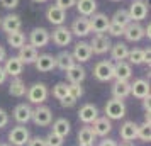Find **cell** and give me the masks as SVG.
Instances as JSON below:
<instances>
[{"mask_svg":"<svg viewBox=\"0 0 151 146\" xmlns=\"http://www.w3.org/2000/svg\"><path fill=\"white\" fill-rule=\"evenodd\" d=\"M26 92H27V87H26V83H24L19 77H15L14 80L10 82V85H9V93H10L12 97H24Z\"/></svg>","mask_w":151,"mask_h":146,"instance_id":"cell-32","label":"cell"},{"mask_svg":"<svg viewBox=\"0 0 151 146\" xmlns=\"http://www.w3.org/2000/svg\"><path fill=\"white\" fill-rule=\"evenodd\" d=\"M104 112H105V117L110 119V121H117V119H122L126 116V104L121 99H110L107 100V104L104 107Z\"/></svg>","mask_w":151,"mask_h":146,"instance_id":"cell-1","label":"cell"},{"mask_svg":"<svg viewBox=\"0 0 151 146\" xmlns=\"http://www.w3.org/2000/svg\"><path fill=\"white\" fill-rule=\"evenodd\" d=\"M44 141H46V146H63L65 138L58 136V134H55V132H49L48 136L44 138Z\"/></svg>","mask_w":151,"mask_h":146,"instance_id":"cell-38","label":"cell"},{"mask_svg":"<svg viewBox=\"0 0 151 146\" xmlns=\"http://www.w3.org/2000/svg\"><path fill=\"white\" fill-rule=\"evenodd\" d=\"M127 55H129V48H127L126 42H116V44L110 46V56H112V60H116V61H126Z\"/></svg>","mask_w":151,"mask_h":146,"instance_id":"cell-28","label":"cell"},{"mask_svg":"<svg viewBox=\"0 0 151 146\" xmlns=\"http://www.w3.org/2000/svg\"><path fill=\"white\" fill-rule=\"evenodd\" d=\"M7 124H9V114L4 109H0V129L5 127Z\"/></svg>","mask_w":151,"mask_h":146,"instance_id":"cell-45","label":"cell"},{"mask_svg":"<svg viewBox=\"0 0 151 146\" xmlns=\"http://www.w3.org/2000/svg\"><path fill=\"white\" fill-rule=\"evenodd\" d=\"M99 146H119L116 143V139H110V138H105V139H102L100 143H99Z\"/></svg>","mask_w":151,"mask_h":146,"instance_id":"cell-46","label":"cell"},{"mask_svg":"<svg viewBox=\"0 0 151 146\" xmlns=\"http://www.w3.org/2000/svg\"><path fill=\"white\" fill-rule=\"evenodd\" d=\"M90 21V31H93L95 34H102V32H107V27L110 24V19L105 14H93L88 17Z\"/></svg>","mask_w":151,"mask_h":146,"instance_id":"cell-10","label":"cell"},{"mask_svg":"<svg viewBox=\"0 0 151 146\" xmlns=\"http://www.w3.org/2000/svg\"><path fill=\"white\" fill-rule=\"evenodd\" d=\"M150 58H151L150 49H144V61H143V63H146V65H150V61H151Z\"/></svg>","mask_w":151,"mask_h":146,"instance_id":"cell-49","label":"cell"},{"mask_svg":"<svg viewBox=\"0 0 151 146\" xmlns=\"http://www.w3.org/2000/svg\"><path fill=\"white\" fill-rule=\"evenodd\" d=\"M70 131H71V124H70L68 119L60 117V119H56L55 122H53V131L51 132H55V134H58V136L66 138V136L70 134Z\"/></svg>","mask_w":151,"mask_h":146,"instance_id":"cell-31","label":"cell"},{"mask_svg":"<svg viewBox=\"0 0 151 146\" xmlns=\"http://www.w3.org/2000/svg\"><path fill=\"white\" fill-rule=\"evenodd\" d=\"M34 4H44V2H48V0H32Z\"/></svg>","mask_w":151,"mask_h":146,"instance_id":"cell-51","label":"cell"},{"mask_svg":"<svg viewBox=\"0 0 151 146\" xmlns=\"http://www.w3.org/2000/svg\"><path fill=\"white\" fill-rule=\"evenodd\" d=\"M7 42H9V46L19 49L21 46H24V44H26V36H24V32H21V31L7 32Z\"/></svg>","mask_w":151,"mask_h":146,"instance_id":"cell-33","label":"cell"},{"mask_svg":"<svg viewBox=\"0 0 151 146\" xmlns=\"http://www.w3.org/2000/svg\"><path fill=\"white\" fill-rule=\"evenodd\" d=\"M5 58H7V51H5L4 46H0V63L5 61Z\"/></svg>","mask_w":151,"mask_h":146,"instance_id":"cell-47","label":"cell"},{"mask_svg":"<svg viewBox=\"0 0 151 146\" xmlns=\"http://www.w3.org/2000/svg\"><path fill=\"white\" fill-rule=\"evenodd\" d=\"M127 61H129V65H143V61H144V49H139V48L129 49Z\"/></svg>","mask_w":151,"mask_h":146,"instance_id":"cell-34","label":"cell"},{"mask_svg":"<svg viewBox=\"0 0 151 146\" xmlns=\"http://www.w3.org/2000/svg\"><path fill=\"white\" fill-rule=\"evenodd\" d=\"M36 68L37 71H41V73H48V71H53L56 68V61H55V56L53 55H48V53H44V55H39L36 58Z\"/></svg>","mask_w":151,"mask_h":146,"instance_id":"cell-16","label":"cell"},{"mask_svg":"<svg viewBox=\"0 0 151 146\" xmlns=\"http://www.w3.org/2000/svg\"><path fill=\"white\" fill-rule=\"evenodd\" d=\"M48 95H49V90H48V87H46L44 83L31 85V87L27 88V92H26L27 100L31 102V104H34V105H42L44 100L48 99Z\"/></svg>","mask_w":151,"mask_h":146,"instance_id":"cell-2","label":"cell"},{"mask_svg":"<svg viewBox=\"0 0 151 146\" xmlns=\"http://www.w3.org/2000/svg\"><path fill=\"white\" fill-rule=\"evenodd\" d=\"M29 139H31V134H29V129L24 124L14 126L9 132V143L12 146H26Z\"/></svg>","mask_w":151,"mask_h":146,"instance_id":"cell-3","label":"cell"},{"mask_svg":"<svg viewBox=\"0 0 151 146\" xmlns=\"http://www.w3.org/2000/svg\"><path fill=\"white\" fill-rule=\"evenodd\" d=\"M68 95V83H65V82H60V83H56L53 87V97L58 99V100H61Z\"/></svg>","mask_w":151,"mask_h":146,"instance_id":"cell-36","label":"cell"},{"mask_svg":"<svg viewBox=\"0 0 151 146\" xmlns=\"http://www.w3.org/2000/svg\"><path fill=\"white\" fill-rule=\"evenodd\" d=\"M75 7L80 15L90 17V15L95 14V10H97V0H76Z\"/></svg>","mask_w":151,"mask_h":146,"instance_id":"cell-26","label":"cell"},{"mask_svg":"<svg viewBox=\"0 0 151 146\" xmlns=\"http://www.w3.org/2000/svg\"><path fill=\"white\" fill-rule=\"evenodd\" d=\"M65 73H66V80H68L70 83H82L83 80H85V77H87V71H85V68L80 63H75Z\"/></svg>","mask_w":151,"mask_h":146,"instance_id":"cell-22","label":"cell"},{"mask_svg":"<svg viewBox=\"0 0 151 146\" xmlns=\"http://www.w3.org/2000/svg\"><path fill=\"white\" fill-rule=\"evenodd\" d=\"M112 22H116V24H121V26H127L131 22V19H129V14H127V10L126 9H119V10H116L114 12V15H112V19H110Z\"/></svg>","mask_w":151,"mask_h":146,"instance_id":"cell-35","label":"cell"},{"mask_svg":"<svg viewBox=\"0 0 151 146\" xmlns=\"http://www.w3.org/2000/svg\"><path fill=\"white\" fill-rule=\"evenodd\" d=\"M32 116V109L29 104H19L14 109V119L17 124H27Z\"/></svg>","mask_w":151,"mask_h":146,"instance_id":"cell-25","label":"cell"},{"mask_svg":"<svg viewBox=\"0 0 151 146\" xmlns=\"http://www.w3.org/2000/svg\"><path fill=\"white\" fill-rule=\"evenodd\" d=\"M75 2H76V0H56L55 5H58V7L63 9V10H68L70 7H73V5H75Z\"/></svg>","mask_w":151,"mask_h":146,"instance_id":"cell-41","label":"cell"},{"mask_svg":"<svg viewBox=\"0 0 151 146\" xmlns=\"http://www.w3.org/2000/svg\"><path fill=\"white\" fill-rule=\"evenodd\" d=\"M5 78H7V73H5V70H4V66H0V85L5 82Z\"/></svg>","mask_w":151,"mask_h":146,"instance_id":"cell-48","label":"cell"},{"mask_svg":"<svg viewBox=\"0 0 151 146\" xmlns=\"http://www.w3.org/2000/svg\"><path fill=\"white\" fill-rule=\"evenodd\" d=\"M0 5L4 9H15L19 5V0H0Z\"/></svg>","mask_w":151,"mask_h":146,"instance_id":"cell-43","label":"cell"},{"mask_svg":"<svg viewBox=\"0 0 151 146\" xmlns=\"http://www.w3.org/2000/svg\"><path fill=\"white\" fill-rule=\"evenodd\" d=\"M92 48H90L88 42L85 41H80L75 44V48H73V53H71V56H73V60H75V63H87L92 58Z\"/></svg>","mask_w":151,"mask_h":146,"instance_id":"cell-11","label":"cell"},{"mask_svg":"<svg viewBox=\"0 0 151 146\" xmlns=\"http://www.w3.org/2000/svg\"><path fill=\"white\" fill-rule=\"evenodd\" d=\"M31 121H32L36 126H41V127L49 126L51 121H53V112H51V109L46 107V105H37L36 109H32Z\"/></svg>","mask_w":151,"mask_h":146,"instance_id":"cell-5","label":"cell"},{"mask_svg":"<svg viewBox=\"0 0 151 146\" xmlns=\"http://www.w3.org/2000/svg\"><path fill=\"white\" fill-rule=\"evenodd\" d=\"M49 41H51L49 39V31L44 27H34L29 34V44H32L36 49L48 46Z\"/></svg>","mask_w":151,"mask_h":146,"instance_id":"cell-8","label":"cell"},{"mask_svg":"<svg viewBox=\"0 0 151 146\" xmlns=\"http://www.w3.org/2000/svg\"><path fill=\"white\" fill-rule=\"evenodd\" d=\"M137 138L141 139L143 143H150L151 141V129H150V124H141L137 126Z\"/></svg>","mask_w":151,"mask_h":146,"instance_id":"cell-37","label":"cell"},{"mask_svg":"<svg viewBox=\"0 0 151 146\" xmlns=\"http://www.w3.org/2000/svg\"><path fill=\"white\" fill-rule=\"evenodd\" d=\"M68 95L71 99H75V100H78V99L83 95V88L80 83H68Z\"/></svg>","mask_w":151,"mask_h":146,"instance_id":"cell-39","label":"cell"},{"mask_svg":"<svg viewBox=\"0 0 151 146\" xmlns=\"http://www.w3.org/2000/svg\"><path fill=\"white\" fill-rule=\"evenodd\" d=\"M49 39L55 42L56 46H60V48H65V46H68L71 39H73V34H71V31L68 27H65V26H56V29L53 31V34H49Z\"/></svg>","mask_w":151,"mask_h":146,"instance_id":"cell-6","label":"cell"},{"mask_svg":"<svg viewBox=\"0 0 151 146\" xmlns=\"http://www.w3.org/2000/svg\"><path fill=\"white\" fill-rule=\"evenodd\" d=\"M144 37H148V39L151 37V26H150V24L144 27Z\"/></svg>","mask_w":151,"mask_h":146,"instance_id":"cell-50","label":"cell"},{"mask_svg":"<svg viewBox=\"0 0 151 146\" xmlns=\"http://www.w3.org/2000/svg\"><path fill=\"white\" fill-rule=\"evenodd\" d=\"M99 117V109H97V105L93 104H85L80 107V111H78V119L82 121L83 124H92L95 119Z\"/></svg>","mask_w":151,"mask_h":146,"instance_id":"cell-14","label":"cell"},{"mask_svg":"<svg viewBox=\"0 0 151 146\" xmlns=\"http://www.w3.org/2000/svg\"><path fill=\"white\" fill-rule=\"evenodd\" d=\"M0 146H10V145H7V143H0Z\"/></svg>","mask_w":151,"mask_h":146,"instance_id":"cell-53","label":"cell"},{"mask_svg":"<svg viewBox=\"0 0 151 146\" xmlns=\"http://www.w3.org/2000/svg\"><path fill=\"white\" fill-rule=\"evenodd\" d=\"M0 27L5 32H14V31H21L22 21L17 14H7L5 17L0 19Z\"/></svg>","mask_w":151,"mask_h":146,"instance_id":"cell-15","label":"cell"},{"mask_svg":"<svg viewBox=\"0 0 151 146\" xmlns=\"http://www.w3.org/2000/svg\"><path fill=\"white\" fill-rule=\"evenodd\" d=\"M121 146H134V145H131V143H124V145H121Z\"/></svg>","mask_w":151,"mask_h":146,"instance_id":"cell-52","label":"cell"},{"mask_svg":"<svg viewBox=\"0 0 151 146\" xmlns=\"http://www.w3.org/2000/svg\"><path fill=\"white\" fill-rule=\"evenodd\" d=\"M93 77L99 82H109L114 78V63L109 60H102L93 66Z\"/></svg>","mask_w":151,"mask_h":146,"instance_id":"cell-4","label":"cell"},{"mask_svg":"<svg viewBox=\"0 0 151 146\" xmlns=\"http://www.w3.org/2000/svg\"><path fill=\"white\" fill-rule=\"evenodd\" d=\"M129 93H131V83L129 82H122V80H116V82H114V85H112V95H114V99L124 100Z\"/></svg>","mask_w":151,"mask_h":146,"instance_id":"cell-29","label":"cell"},{"mask_svg":"<svg viewBox=\"0 0 151 146\" xmlns=\"http://www.w3.org/2000/svg\"><path fill=\"white\" fill-rule=\"evenodd\" d=\"M60 104H61V107H73V105L76 104V100H75V99H71L70 95H66L65 99L60 100Z\"/></svg>","mask_w":151,"mask_h":146,"instance_id":"cell-44","label":"cell"},{"mask_svg":"<svg viewBox=\"0 0 151 146\" xmlns=\"http://www.w3.org/2000/svg\"><path fill=\"white\" fill-rule=\"evenodd\" d=\"M55 61H56V68H60L61 71H66L68 68H71L75 65V60L70 51H61L58 56H55Z\"/></svg>","mask_w":151,"mask_h":146,"instance_id":"cell-30","label":"cell"},{"mask_svg":"<svg viewBox=\"0 0 151 146\" xmlns=\"http://www.w3.org/2000/svg\"><path fill=\"white\" fill-rule=\"evenodd\" d=\"M46 19L53 26H63L66 21V10L60 9L58 5H49L48 10H46Z\"/></svg>","mask_w":151,"mask_h":146,"instance_id":"cell-17","label":"cell"},{"mask_svg":"<svg viewBox=\"0 0 151 146\" xmlns=\"http://www.w3.org/2000/svg\"><path fill=\"white\" fill-rule=\"evenodd\" d=\"M112 2H121V0H112Z\"/></svg>","mask_w":151,"mask_h":146,"instance_id":"cell-54","label":"cell"},{"mask_svg":"<svg viewBox=\"0 0 151 146\" xmlns=\"http://www.w3.org/2000/svg\"><path fill=\"white\" fill-rule=\"evenodd\" d=\"M26 146H46V141H44V138H39V136H36V138L29 139Z\"/></svg>","mask_w":151,"mask_h":146,"instance_id":"cell-42","label":"cell"},{"mask_svg":"<svg viewBox=\"0 0 151 146\" xmlns=\"http://www.w3.org/2000/svg\"><path fill=\"white\" fill-rule=\"evenodd\" d=\"M37 56H39V53H37V49H36L32 44H24V46L19 48L17 58H19L24 65H29V63H34Z\"/></svg>","mask_w":151,"mask_h":146,"instance_id":"cell-24","label":"cell"},{"mask_svg":"<svg viewBox=\"0 0 151 146\" xmlns=\"http://www.w3.org/2000/svg\"><path fill=\"white\" fill-rule=\"evenodd\" d=\"M122 36L131 42H137V41H141V39L144 37V27L139 24V22H132L131 21L129 24L124 27Z\"/></svg>","mask_w":151,"mask_h":146,"instance_id":"cell-12","label":"cell"},{"mask_svg":"<svg viewBox=\"0 0 151 146\" xmlns=\"http://www.w3.org/2000/svg\"><path fill=\"white\" fill-rule=\"evenodd\" d=\"M132 77V66L127 61H116L114 65V78L116 80H122V82H129Z\"/></svg>","mask_w":151,"mask_h":146,"instance_id":"cell-21","label":"cell"},{"mask_svg":"<svg viewBox=\"0 0 151 146\" xmlns=\"http://www.w3.org/2000/svg\"><path fill=\"white\" fill-rule=\"evenodd\" d=\"M0 19H2V17H0Z\"/></svg>","mask_w":151,"mask_h":146,"instance_id":"cell-55","label":"cell"},{"mask_svg":"<svg viewBox=\"0 0 151 146\" xmlns=\"http://www.w3.org/2000/svg\"><path fill=\"white\" fill-rule=\"evenodd\" d=\"M92 131L95 136H107L110 131H112V122H110V119H107L105 116L104 117H97L93 122H92Z\"/></svg>","mask_w":151,"mask_h":146,"instance_id":"cell-19","label":"cell"},{"mask_svg":"<svg viewBox=\"0 0 151 146\" xmlns=\"http://www.w3.org/2000/svg\"><path fill=\"white\" fill-rule=\"evenodd\" d=\"M129 95H132V97H136V99L148 97V95H150V83H148L146 80H143V78L134 80V82L131 83V93Z\"/></svg>","mask_w":151,"mask_h":146,"instance_id":"cell-23","label":"cell"},{"mask_svg":"<svg viewBox=\"0 0 151 146\" xmlns=\"http://www.w3.org/2000/svg\"><path fill=\"white\" fill-rule=\"evenodd\" d=\"M71 34L78 36V37H87V36L92 32L90 31V21L88 17H83V15H80L78 19H75L73 21V24H71Z\"/></svg>","mask_w":151,"mask_h":146,"instance_id":"cell-13","label":"cell"},{"mask_svg":"<svg viewBox=\"0 0 151 146\" xmlns=\"http://www.w3.org/2000/svg\"><path fill=\"white\" fill-rule=\"evenodd\" d=\"M119 136L122 139L124 143H131L137 138V124L134 121H126L121 129H119Z\"/></svg>","mask_w":151,"mask_h":146,"instance_id":"cell-18","label":"cell"},{"mask_svg":"<svg viewBox=\"0 0 151 146\" xmlns=\"http://www.w3.org/2000/svg\"><path fill=\"white\" fill-rule=\"evenodd\" d=\"M5 65H4V70H5V73L10 75V77H19L22 73V70H24V63L17 58V56H10V58H5Z\"/></svg>","mask_w":151,"mask_h":146,"instance_id":"cell-20","label":"cell"},{"mask_svg":"<svg viewBox=\"0 0 151 146\" xmlns=\"http://www.w3.org/2000/svg\"><path fill=\"white\" fill-rule=\"evenodd\" d=\"M107 32H109L110 36H122V32H124V26H121V24H116V22H112L110 21V24H109V27H107Z\"/></svg>","mask_w":151,"mask_h":146,"instance_id":"cell-40","label":"cell"},{"mask_svg":"<svg viewBox=\"0 0 151 146\" xmlns=\"http://www.w3.org/2000/svg\"><path fill=\"white\" fill-rule=\"evenodd\" d=\"M76 141H78V146H93V141H95V134L92 131V127L88 124H85L78 131V136H76Z\"/></svg>","mask_w":151,"mask_h":146,"instance_id":"cell-27","label":"cell"},{"mask_svg":"<svg viewBox=\"0 0 151 146\" xmlns=\"http://www.w3.org/2000/svg\"><path fill=\"white\" fill-rule=\"evenodd\" d=\"M127 14H129V19L132 22L143 21L148 15V4L143 2V0H134L129 5V9H127Z\"/></svg>","mask_w":151,"mask_h":146,"instance_id":"cell-9","label":"cell"},{"mask_svg":"<svg viewBox=\"0 0 151 146\" xmlns=\"http://www.w3.org/2000/svg\"><path fill=\"white\" fill-rule=\"evenodd\" d=\"M88 44H90V48H92L93 55H105L107 51H110V46H112L109 36H105L104 32L102 34H95Z\"/></svg>","mask_w":151,"mask_h":146,"instance_id":"cell-7","label":"cell"}]
</instances>
